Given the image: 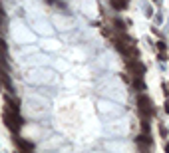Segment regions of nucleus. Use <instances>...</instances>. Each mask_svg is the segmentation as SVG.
<instances>
[{"mask_svg": "<svg viewBox=\"0 0 169 153\" xmlns=\"http://www.w3.org/2000/svg\"><path fill=\"white\" fill-rule=\"evenodd\" d=\"M4 123H6V127L12 131V133H18L20 127H22V120H20L18 113L10 112V109H6L4 112Z\"/></svg>", "mask_w": 169, "mask_h": 153, "instance_id": "1", "label": "nucleus"}, {"mask_svg": "<svg viewBox=\"0 0 169 153\" xmlns=\"http://www.w3.org/2000/svg\"><path fill=\"white\" fill-rule=\"evenodd\" d=\"M137 108H139V112H141V116L145 117H151L153 116V108H151V100L145 96V93H139L137 96Z\"/></svg>", "mask_w": 169, "mask_h": 153, "instance_id": "2", "label": "nucleus"}, {"mask_svg": "<svg viewBox=\"0 0 169 153\" xmlns=\"http://www.w3.org/2000/svg\"><path fill=\"white\" fill-rule=\"evenodd\" d=\"M128 68L132 70V74L135 76V78H141L143 72H145V66H143L139 60H129V62H128Z\"/></svg>", "mask_w": 169, "mask_h": 153, "instance_id": "3", "label": "nucleus"}, {"mask_svg": "<svg viewBox=\"0 0 169 153\" xmlns=\"http://www.w3.org/2000/svg\"><path fill=\"white\" fill-rule=\"evenodd\" d=\"M112 6L116 10H125L128 8V0H112Z\"/></svg>", "mask_w": 169, "mask_h": 153, "instance_id": "4", "label": "nucleus"}, {"mask_svg": "<svg viewBox=\"0 0 169 153\" xmlns=\"http://www.w3.org/2000/svg\"><path fill=\"white\" fill-rule=\"evenodd\" d=\"M0 82H2V84H4V86H6V88H8V90H10V92H12V84H10V80H8V78H6V72H4V70H2V68H0Z\"/></svg>", "mask_w": 169, "mask_h": 153, "instance_id": "5", "label": "nucleus"}, {"mask_svg": "<svg viewBox=\"0 0 169 153\" xmlns=\"http://www.w3.org/2000/svg\"><path fill=\"white\" fill-rule=\"evenodd\" d=\"M16 145H18L22 151H32V145H30V143H26V141H20L18 137H16Z\"/></svg>", "mask_w": 169, "mask_h": 153, "instance_id": "6", "label": "nucleus"}, {"mask_svg": "<svg viewBox=\"0 0 169 153\" xmlns=\"http://www.w3.org/2000/svg\"><path fill=\"white\" fill-rule=\"evenodd\" d=\"M137 143H141L143 147H149L151 145V139L147 137V133H145V135H141V137H137Z\"/></svg>", "mask_w": 169, "mask_h": 153, "instance_id": "7", "label": "nucleus"}, {"mask_svg": "<svg viewBox=\"0 0 169 153\" xmlns=\"http://www.w3.org/2000/svg\"><path fill=\"white\" fill-rule=\"evenodd\" d=\"M133 86H135V90H139V92H143V90H145V84H143V80H141V78H135Z\"/></svg>", "mask_w": 169, "mask_h": 153, "instance_id": "8", "label": "nucleus"}, {"mask_svg": "<svg viewBox=\"0 0 169 153\" xmlns=\"http://www.w3.org/2000/svg\"><path fill=\"white\" fill-rule=\"evenodd\" d=\"M4 54H6V42L0 38V62H4Z\"/></svg>", "mask_w": 169, "mask_h": 153, "instance_id": "9", "label": "nucleus"}, {"mask_svg": "<svg viewBox=\"0 0 169 153\" xmlns=\"http://www.w3.org/2000/svg\"><path fill=\"white\" fill-rule=\"evenodd\" d=\"M6 109H10V112L18 113V105H16L14 101H10V100H6Z\"/></svg>", "mask_w": 169, "mask_h": 153, "instance_id": "10", "label": "nucleus"}, {"mask_svg": "<svg viewBox=\"0 0 169 153\" xmlns=\"http://www.w3.org/2000/svg\"><path fill=\"white\" fill-rule=\"evenodd\" d=\"M141 127H143V133H149V123H147V120L143 117V123H141Z\"/></svg>", "mask_w": 169, "mask_h": 153, "instance_id": "11", "label": "nucleus"}, {"mask_svg": "<svg viewBox=\"0 0 169 153\" xmlns=\"http://www.w3.org/2000/svg\"><path fill=\"white\" fill-rule=\"evenodd\" d=\"M2 24H4V10H2V6H0V30H2Z\"/></svg>", "mask_w": 169, "mask_h": 153, "instance_id": "12", "label": "nucleus"}, {"mask_svg": "<svg viewBox=\"0 0 169 153\" xmlns=\"http://www.w3.org/2000/svg\"><path fill=\"white\" fill-rule=\"evenodd\" d=\"M157 48L161 50V52H165V48H167V46H165V42H157Z\"/></svg>", "mask_w": 169, "mask_h": 153, "instance_id": "13", "label": "nucleus"}, {"mask_svg": "<svg viewBox=\"0 0 169 153\" xmlns=\"http://www.w3.org/2000/svg\"><path fill=\"white\" fill-rule=\"evenodd\" d=\"M163 88H165V96H169V84H165Z\"/></svg>", "mask_w": 169, "mask_h": 153, "instance_id": "14", "label": "nucleus"}, {"mask_svg": "<svg viewBox=\"0 0 169 153\" xmlns=\"http://www.w3.org/2000/svg\"><path fill=\"white\" fill-rule=\"evenodd\" d=\"M165 112H167V113H169V100H167V101H165Z\"/></svg>", "mask_w": 169, "mask_h": 153, "instance_id": "15", "label": "nucleus"}, {"mask_svg": "<svg viewBox=\"0 0 169 153\" xmlns=\"http://www.w3.org/2000/svg\"><path fill=\"white\" fill-rule=\"evenodd\" d=\"M165 151H167V153H169V143H167V145H165Z\"/></svg>", "mask_w": 169, "mask_h": 153, "instance_id": "16", "label": "nucleus"}]
</instances>
